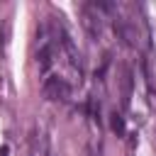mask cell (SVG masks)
I'll return each mask as SVG.
<instances>
[{
  "label": "cell",
  "instance_id": "cell-2",
  "mask_svg": "<svg viewBox=\"0 0 156 156\" xmlns=\"http://www.w3.org/2000/svg\"><path fill=\"white\" fill-rule=\"evenodd\" d=\"M83 27H85L88 34L95 37V39L102 34V15L93 7V2H90V5H83Z\"/></svg>",
  "mask_w": 156,
  "mask_h": 156
},
{
  "label": "cell",
  "instance_id": "cell-3",
  "mask_svg": "<svg viewBox=\"0 0 156 156\" xmlns=\"http://www.w3.org/2000/svg\"><path fill=\"white\" fill-rule=\"evenodd\" d=\"M58 41H61V46H63V51H66V56H68V61L73 63V68H78V71H83V56H80V51H78V46H76V41L71 39V34L61 27L58 29Z\"/></svg>",
  "mask_w": 156,
  "mask_h": 156
},
{
  "label": "cell",
  "instance_id": "cell-5",
  "mask_svg": "<svg viewBox=\"0 0 156 156\" xmlns=\"http://www.w3.org/2000/svg\"><path fill=\"white\" fill-rule=\"evenodd\" d=\"M122 105H129L132 100V85H134V71L132 66H122Z\"/></svg>",
  "mask_w": 156,
  "mask_h": 156
},
{
  "label": "cell",
  "instance_id": "cell-4",
  "mask_svg": "<svg viewBox=\"0 0 156 156\" xmlns=\"http://www.w3.org/2000/svg\"><path fill=\"white\" fill-rule=\"evenodd\" d=\"M44 95H46L49 100H66V98L71 95V88H68V83H66L63 78L51 76V78H46V83H44Z\"/></svg>",
  "mask_w": 156,
  "mask_h": 156
},
{
  "label": "cell",
  "instance_id": "cell-7",
  "mask_svg": "<svg viewBox=\"0 0 156 156\" xmlns=\"http://www.w3.org/2000/svg\"><path fill=\"white\" fill-rule=\"evenodd\" d=\"M110 124H112V132H117V134H124V119H122V115L112 112V119H110Z\"/></svg>",
  "mask_w": 156,
  "mask_h": 156
},
{
  "label": "cell",
  "instance_id": "cell-1",
  "mask_svg": "<svg viewBox=\"0 0 156 156\" xmlns=\"http://www.w3.org/2000/svg\"><path fill=\"white\" fill-rule=\"evenodd\" d=\"M115 32L119 34V39L127 44V46H141V39H146V34L141 32L139 22L132 20V17H115Z\"/></svg>",
  "mask_w": 156,
  "mask_h": 156
},
{
  "label": "cell",
  "instance_id": "cell-6",
  "mask_svg": "<svg viewBox=\"0 0 156 156\" xmlns=\"http://www.w3.org/2000/svg\"><path fill=\"white\" fill-rule=\"evenodd\" d=\"M37 61H39V68H41V71H49V66H51V44H49V39H46V37H44V39H41V44H39Z\"/></svg>",
  "mask_w": 156,
  "mask_h": 156
}]
</instances>
